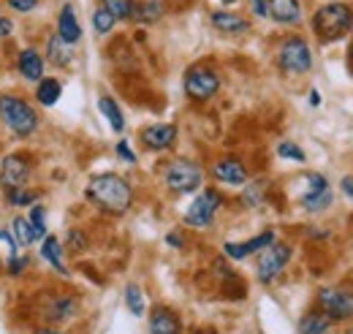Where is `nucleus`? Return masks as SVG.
<instances>
[{"label": "nucleus", "mask_w": 353, "mask_h": 334, "mask_svg": "<svg viewBox=\"0 0 353 334\" xmlns=\"http://www.w3.org/2000/svg\"><path fill=\"white\" fill-rule=\"evenodd\" d=\"M310 104H312V106H318V104H321V95H318V90H312V92H310Z\"/></svg>", "instance_id": "nucleus-43"}, {"label": "nucleus", "mask_w": 353, "mask_h": 334, "mask_svg": "<svg viewBox=\"0 0 353 334\" xmlns=\"http://www.w3.org/2000/svg\"><path fill=\"white\" fill-rule=\"evenodd\" d=\"M223 3H234V0H223Z\"/></svg>", "instance_id": "nucleus-45"}, {"label": "nucleus", "mask_w": 353, "mask_h": 334, "mask_svg": "<svg viewBox=\"0 0 353 334\" xmlns=\"http://www.w3.org/2000/svg\"><path fill=\"white\" fill-rule=\"evenodd\" d=\"M332 202H334V196H332V188H326V190H318V193H312V196H305V199H299V204L302 209H307V212H323V209L332 207Z\"/></svg>", "instance_id": "nucleus-27"}, {"label": "nucleus", "mask_w": 353, "mask_h": 334, "mask_svg": "<svg viewBox=\"0 0 353 334\" xmlns=\"http://www.w3.org/2000/svg\"><path fill=\"white\" fill-rule=\"evenodd\" d=\"M46 52H49V60H52L57 68L68 66V63H71V57H74L71 43H65L57 33H54V36H49V41H46Z\"/></svg>", "instance_id": "nucleus-20"}, {"label": "nucleus", "mask_w": 353, "mask_h": 334, "mask_svg": "<svg viewBox=\"0 0 353 334\" xmlns=\"http://www.w3.org/2000/svg\"><path fill=\"white\" fill-rule=\"evenodd\" d=\"M150 334H182V324L169 307H155L150 313Z\"/></svg>", "instance_id": "nucleus-16"}, {"label": "nucleus", "mask_w": 353, "mask_h": 334, "mask_svg": "<svg viewBox=\"0 0 353 334\" xmlns=\"http://www.w3.org/2000/svg\"><path fill=\"white\" fill-rule=\"evenodd\" d=\"M250 8L256 17H269V8H266V0H250Z\"/></svg>", "instance_id": "nucleus-38"}, {"label": "nucleus", "mask_w": 353, "mask_h": 334, "mask_svg": "<svg viewBox=\"0 0 353 334\" xmlns=\"http://www.w3.org/2000/svg\"><path fill=\"white\" fill-rule=\"evenodd\" d=\"M266 8H269V17L280 25H294L302 17L299 0H266Z\"/></svg>", "instance_id": "nucleus-15"}, {"label": "nucleus", "mask_w": 353, "mask_h": 334, "mask_svg": "<svg viewBox=\"0 0 353 334\" xmlns=\"http://www.w3.org/2000/svg\"><path fill=\"white\" fill-rule=\"evenodd\" d=\"M332 318H326L321 310H310L307 315H302L299 321V334H326L332 329Z\"/></svg>", "instance_id": "nucleus-19"}, {"label": "nucleus", "mask_w": 353, "mask_h": 334, "mask_svg": "<svg viewBox=\"0 0 353 334\" xmlns=\"http://www.w3.org/2000/svg\"><path fill=\"white\" fill-rule=\"evenodd\" d=\"M57 36L65 43H77L82 39V25H79L77 11H74L71 3H65L63 11H60V17H57Z\"/></svg>", "instance_id": "nucleus-14"}, {"label": "nucleus", "mask_w": 353, "mask_h": 334, "mask_svg": "<svg viewBox=\"0 0 353 334\" xmlns=\"http://www.w3.org/2000/svg\"><path fill=\"white\" fill-rule=\"evenodd\" d=\"M340 188H343V193H345V196H348V199L353 202V177H351V174H348V177H343Z\"/></svg>", "instance_id": "nucleus-39"}, {"label": "nucleus", "mask_w": 353, "mask_h": 334, "mask_svg": "<svg viewBox=\"0 0 353 334\" xmlns=\"http://www.w3.org/2000/svg\"><path fill=\"white\" fill-rule=\"evenodd\" d=\"M11 30H14V22L6 19V17H0V36H8Z\"/></svg>", "instance_id": "nucleus-40"}, {"label": "nucleus", "mask_w": 353, "mask_h": 334, "mask_svg": "<svg viewBox=\"0 0 353 334\" xmlns=\"http://www.w3.org/2000/svg\"><path fill=\"white\" fill-rule=\"evenodd\" d=\"M98 109H101V115L109 120V126L114 128L117 133L125 128V117H123L120 106L114 104V98H109V95H101V98H98Z\"/></svg>", "instance_id": "nucleus-22"}, {"label": "nucleus", "mask_w": 353, "mask_h": 334, "mask_svg": "<svg viewBox=\"0 0 353 334\" xmlns=\"http://www.w3.org/2000/svg\"><path fill=\"white\" fill-rule=\"evenodd\" d=\"M8 6L17 8V11H22V14H28V11H33L39 6V0H8Z\"/></svg>", "instance_id": "nucleus-37"}, {"label": "nucleus", "mask_w": 353, "mask_h": 334, "mask_svg": "<svg viewBox=\"0 0 353 334\" xmlns=\"http://www.w3.org/2000/svg\"><path fill=\"white\" fill-rule=\"evenodd\" d=\"M221 202L223 199L218 190H212V188L201 190V193L193 199V204L185 209V223L193 226V228H207V226L212 223L215 212L221 209Z\"/></svg>", "instance_id": "nucleus-7"}, {"label": "nucleus", "mask_w": 353, "mask_h": 334, "mask_svg": "<svg viewBox=\"0 0 353 334\" xmlns=\"http://www.w3.org/2000/svg\"><path fill=\"white\" fill-rule=\"evenodd\" d=\"M141 141H144L150 150H169L176 141V126H172V123L147 126L141 130Z\"/></svg>", "instance_id": "nucleus-12"}, {"label": "nucleus", "mask_w": 353, "mask_h": 334, "mask_svg": "<svg viewBox=\"0 0 353 334\" xmlns=\"http://www.w3.org/2000/svg\"><path fill=\"white\" fill-rule=\"evenodd\" d=\"M125 304H128V313L136 315V318H141L144 315V310H147V304H144V293L139 286H125Z\"/></svg>", "instance_id": "nucleus-29"}, {"label": "nucleus", "mask_w": 353, "mask_h": 334, "mask_svg": "<svg viewBox=\"0 0 353 334\" xmlns=\"http://www.w3.org/2000/svg\"><path fill=\"white\" fill-rule=\"evenodd\" d=\"M74 313H77V299H71V296L54 299V302L49 304V310H46L49 321H65V318H71Z\"/></svg>", "instance_id": "nucleus-24"}, {"label": "nucleus", "mask_w": 353, "mask_h": 334, "mask_svg": "<svg viewBox=\"0 0 353 334\" xmlns=\"http://www.w3.org/2000/svg\"><path fill=\"white\" fill-rule=\"evenodd\" d=\"M0 120L17 136H30L39 126V115L19 95H0Z\"/></svg>", "instance_id": "nucleus-3"}, {"label": "nucleus", "mask_w": 353, "mask_h": 334, "mask_svg": "<svg viewBox=\"0 0 353 334\" xmlns=\"http://www.w3.org/2000/svg\"><path fill=\"white\" fill-rule=\"evenodd\" d=\"M277 63L285 74H307L312 68V52H310V43L299 36H291L280 43L277 49Z\"/></svg>", "instance_id": "nucleus-5"}, {"label": "nucleus", "mask_w": 353, "mask_h": 334, "mask_svg": "<svg viewBox=\"0 0 353 334\" xmlns=\"http://www.w3.org/2000/svg\"><path fill=\"white\" fill-rule=\"evenodd\" d=\"M19 71H22L25 79L41 82V77H44V60H41V55L36 49H22V55H19Z\"/></svg>", "instance_id": "nucleus-17"}, {"label": "nucleus", "mask_w": 353, "mask_h": 334, "mask_svg": "<svg viewBox=\"0 0 353 334\" xmlns=\"http://www.w3.org/2000/svg\"><path fill=\"white\" fill-rule=\"evenodd\" d=\"M212 25L223 30V33H245L250 28V22L239 14H231V11H215L212 14Z\"/></svg>", "instance_id": "nucleus-18"}, {"label": "nucleus", "mask_w": 353, "mask_h": 334, "mask_svg": "<svg viewBox=\"0 0 353 334\" xmlns=\"http://www.w3.org/2000/svg\"><path fill=\"white\" fill-rule=\"evenodd\" d=\"M277 155H280V158H285V161H294V164H305V161H307L305 150H302V147H296L294 141H280Z\"/></svg>", "instance_id": "nucleus-32"}, {"label": "nucleus", "mask_w": 353, "mask_h": 334, "mask_svg": "<svg viewBox=\"0 0 353 334\" xmlns=\"http://www.w3.org/2000/svg\"><path fill=\"white\" fill-rule=\"evenodd\" d=\"M68 239H71V245H79V250L85 248V239H82V234H77V231H71V234H68Z\"/></svg>", "instance_id": "nucleus-41"}, {"label": "nucleus", "mask_w": 353, "mask_h": 334, "mask_svg": "<svg viewBox=\"0 0 353 334\" xmlns=\"http://www.w3.org/2000/svg\"><path fill=\"white\" fill-rule=\"evenodd\" d=\"M114 14L109 11V8H103V6H98L95 11H92V28H95V33L98 36H106L112 28H114Z\"/></svg>", "instance_id": "nucleus-28"}, {"label": "nucleus", "mask_w": 353, "mask_h": 334, "mask_svg": "<svg viewBox=\"0 0 353 334\" xmlns=\"http://www.w3.org/2000/svg\"><path fill=\"white\" fill-rule=\"evenodd\" d=\"M261 199H264V182H250V188H248L245 196H242L245 207H259Z\"/></svg>", "instance_id": "nucleus-33"}, {"label": "nucleus", "mask_w": 353, "mask_h": 334, "mask_svg": "<svg viewBox=\"0 0 353 334\" xmlns=\"http://www.w3.org/2000/svg\"><path fill=\"white\" fill-rule=\"evenodd\" d=\"M166 242H169L172 248H182V237H179V234H174V231L166 237Z\"/></svg>", "instance_id": "nucleus-42"}, {"label": "nucleus", "mask_w": 353, "mask_h": 334, "mask_svg": "<svg viewBox=\"0 0 353 334\" xmlns=\"http://www.w3.org/2000/svg\"><path fill=\"white\" fill-rule=\"evenodd\" d=\"M136 0H103V8L114 14V19H131Z\"/></svg>", "instance_id": "nucleus-30"}, {"label": "nucleus", "mask_w": 353, "mask_h": 334, "mask_svg": "<svg viewBox=\"0 0 353 334\" xmlns=\"http://www.w3.org/2000/svg\"><path fill=\"white\" fill-rule=\"evenodd\" d=\"M117 155H120L123 161H128V164H136V155H133V150L128 147V141H125V139H120V141H117Z\"/></svg>", "instance_id": "nucleus-36"}, {"label": "nucleus", "mask_w": 353, "mask_h": 334, "mask_svg": "<svg viewBox=\"0 0 353 334\" xmlns=\"http://www.w3.org/2000/svg\"><path fill=\"white\" fill-rule=\"evenodd\" d=\"M221 87V77L215 68H207V66H193L188 74H185V92L188 98L193 101H210Z\"/></svg>", "instance_id": "nucleus-6"}, {"label": "nucleus", "mask_w": 353, "mask_h": 334, "mask_svg": "<svg viewBox=\"0 0 353 334\" xmlns=\"http://www.w3.org/2000/svg\"><path fill=\"white\" fill-rule=\"evenodd\" d=\"M163 182H166L174 193H193V190L201 188L204 171H201L199 164H193V161L176 158V161H172V164L166 166V171H163Z\"/></svg>", "instance_id": "nucleus-4"}, {"label": "nucleus", "mask_w": 353, "mask_h": 334, "mask_svg": "<svg viewBox=\"0 0 353 334\" xmlns=\"http://www.w3.org/2000/svg\"><path fill=\"white\" fill-rule=\"evenodd\" d=\"M88 196L101 209L114 212V215L125 212L133 202L131 185H128L120 174H98V177H92V179H90Z\"/></svg>", "instance_id": "nucleus-1"}, {"label": "nucleus", "mask_w": 353, "mask_h": 334, "mask_svg": "<svg viewBox=\"0 0 353 334\" xmlns=\"http://www.w3.org/2000/svg\"><path fill=\"white\" fill-rule=\"evenodd\" d=\"M161 14H163V3H158V0H144V3H136L133 6V17L136 22H155V19H161Z\"/></svg>", "instance_id": "nucleus-23"}, {"label": "nucleus", "mask_w": 353, "mask_h": 334, "mask_svg": "<svg viewBox=\"0 0 353 334\" xmlns=\"http://www.w3.org/2000/svg\"><path fill=\"white\" fill-rule=\"evenodd\" d=\"M41 255H44L46 261H49L60 275H68V269H65V264H63V245H60L57 237H46L44 242H41Z\"/></svg>", "instance_id": "nucleus-21"}, {"label": "nucleus", "mask_w": 353, "mask_h": 334, "mask_svg": "<svg viewBox=\"0 0 353 334\" xmlns=\"http://www.w3.org/2000/svg\"><path fill=\"white\" fill-rule=\"evenodd\" d=\"M30 177V161L25 155H6L0 164V182L11 190V188H25Z\"/></svg>", "instance_id": "nucleus-10"}, {"label": "nucleus", "mask_w": 353, "mask_h": 334, "mask_svg": "<svg viewBox=\"0 0 353 334\" xmlns=\"http://www.w3.org/2000/svg\"><path fill=\"white\" fill-rule=\"evenodd\" d=\"M288 261H291V248L285 242H272L259 255V266H256L259 280L261 283H272L274 277H280V272L285 269Z\"/></svg>", "instance_id": "nucleus-9"}, {"label": "nucleus", "mask_w": 353, "mask_h": 334, "mask_svg": "<svg viewBox=\"0 0 353 334\" xmlns=\"http://www.w3.org/2000/svg\"><path fill=\"white\" fill-rule=\"evenodd\" d=\"M36 334H63V332H57V329H39Z\"/></svg>", "instance_id": "nucleus-44"}, {"label": "nucleus", "mask_w": 353, "mask_h": 334, "mask_svg": "<svg viewBox=\"0 0 353 334\" xmlns=\"http://www.w3.org/2000/svg\"><path fill=\"white\" fill-rule=\"evenodd\" d=\"M36 199L39 196L33 190H28V188H11L8 190V204H14V207H33Z\"/></svg>", "instance_id": "nucleus-31"}, {"label": "nucleus", "mask_w": 353, "mask_h": 334, "mask_svg": "<svg viewBox=\"0 0 353 334\" xmlns=\"http://www.w3.org/2000/svg\"><path fill=\"white\" fill-rule=\"evenodd\" d=\"M11 228H14V234L19 237V242H22V245H33V237H30V223H28V217H14Z\"/></svg>", "instance_id": "nucleus-34"}, {"label": "nucleus", "mask_w": 353, "mask_h": 334, "mask_svg": "<svg viewBox=\"0 0 353 334\" xmlns=\"http://www.w3.org/2000/svg\"><path fill=\"white\" fill-rule=\"evenodd\" d=\"M274 242V231H261L259 237H253V239H248V242H225L223 245V253L228 255V258H234V261H242V258H248V255H253V253L264 250Z\"/></svg>", "instance_id": "nucleus-11"}, {"label": "nucleus", "mask_w": 353, "mask_h": 334, "mask_svg": "<svg viewBox=\"0 0 353 334\" xmlns=\"http://www.w3.org/2000/svg\"><path fill=\"white\" fill-rule=\"evenodd\" d=\"M318 304H321V313L332 321L353 318V291H348V288H321Z\"/></svg>", "instance_id": "nucleus-8"}, {"label": "nucleus", "mask_w": 353, "mask_h": 334, "mask_svg": "<svg viewBox=\"0 0 353 334\" xmlns=\"http://www.w3.org/2000/svg\"><path fill=\"white\" fill-rule=\"evenodd\" d=\"M25 266H28V258H25V255H11V258H8V272H11V275H22Z\"/></svg>", "instance_id": "nucleus-35"}, {"label": "nucleus", "mask_w": 353, "mask_h": 334, "mask_svg": "<svg viewBox=\"0 0 353 334\" xmlns=\"http://www.w3.org/2000/svg\"><path fill=\"white\" fill-rule=\"evenodd\" d=\"M28 223H30V237H33V242H44L46 239V209L41 207V204H33V207H30Z\"/></svg>", "instance_id": "nucleus-26"}, {"label": "nucleus", "mask_w": 353, "mask_h": 334, "mask_svg": "<svg viewBox=\"0 0 353 334\" xmlns=\"http://www.w3.org/2000/svg\"><path fill=\"white\" fill-rule=\"evenodd\" d=\"M60 92H63V87L57 79H41L36 87V98H39L41 106H54L60 101Z\"/></svg>", "instance_id": "nucleus-25"}, {"label": "nucleus", "mask_w": 353, "mask_h": 334, "mask_svg": "<svg viewBox=\"0 0 353 334\" xmlns=\"http://www.w3.org/2000/svg\"><path fill=\"white\" fill-rule=\"evenodd\" d=\"M212 174H215L218 182L234 185V188L248 185V168L242 166V161H236V158H223V161H218L215 168H212Z\"/></svg>", "instance_id": "nucleus-13"}, {"label": "nucleus", "mask_w": 353, "mask_h": 334, "mask_svg": "<svg viewBox=\"0 0 353 334\" xmlns=\"http://www.w3.org/2000/svg\"><path fill=\"white\" fill-rule=\"evenodd\" d=\"M312 30L321 41H337L353 30V11L345 3H326L312 14Z\"/></svg>", "instance_id": "nucleus-2"}]
</instances>
